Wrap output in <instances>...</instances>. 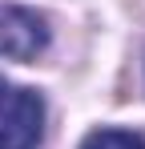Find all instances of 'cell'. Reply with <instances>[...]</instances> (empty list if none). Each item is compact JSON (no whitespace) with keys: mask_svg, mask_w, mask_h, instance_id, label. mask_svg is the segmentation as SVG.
<instances>
[{"mask_svg":"<svg viewBox=\"0 0 145 149\" xmlns=\"http://www.w3.org/2000/svg\"><path fill=\"white\" fill-rule=\"evenodd\" d=\"M45 133V101L40 93L8 85L0 77V149H36Z\"/></svg>","mask_w":145,"mask_h":149,"instance_id":"obj_1","label":"cell"},{"mask_svg":"<svg viewBox=\"0 0 145 149\" xmlns=\"http://www.w3.org/2000/svg\"><path fill=\"white\" fill-rule=\"evenodd\" d=\"M45 45H48V28L32 8L0 4V56H8V61H32Z\"/></svg>","mask_w":145,"mask_h":149,"instance_id":"obj_2","label":"cell"},{"mask_svg":"<svg viewBox=\"0 0 145 149\" xmlns=\"http://www.w3.org/2000/svg\"><path fill=\"white\" fill-rule=\"evenodd\" d=\"M81 149H145V133L141 129H93Z\"/></svg>","mask_w":145,"mask_h":149,"instance_id":"obj_3","label":"cell"}]
</instances>
